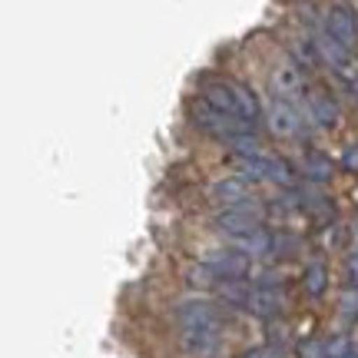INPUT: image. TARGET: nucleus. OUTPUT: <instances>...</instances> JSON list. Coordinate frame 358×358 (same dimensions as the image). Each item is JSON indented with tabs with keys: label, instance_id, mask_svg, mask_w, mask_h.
Returning <instances> with one entry per match:
<instances>
[{
	"label": "nucleus",
	"instance_id": "1",
	"mask_svg": "<svg viewBox=\"0 0 358 358\" xmlns=\"http://www.w3.org/2000/svg\"><path fill=\"white\" fill-rule=\"evenodd\" d=\"M203 103H209L219 113H229L236 120L245 123H256L259 116V100L243 87V83H232V80H206L203 83Z\"/></svg>",
	"mask_w": 358,
	"mask_h": 358
},
{
	"label": "nucleus",
	"instance_id": "2",
	"mask_svg": "<svg viewBox=\"0 0 358 358\" xmlns=\"http://www.w3.org/2000/svg\"><path fill=\"white\" fill-rule=\"evenodd\" d=\"M192 123L199 129H206V133H213V136H219V140H236V136H245V133H256L252 129V123H245V120H236V116L229 113H219V110H213L209 103L196 100L192 103Z\"/></svg>",
	"mask_w": 358,
	"mask_h": 358
},
{
	"label": "nucleus",
	"instance_id": "3",
	"mask_svg": "<svg viewBox=\"0 0 358 358\" xmlns=\"http://www.w3.org/2000/svg\"><path fill=\"white\" fill-rule=\"evenodd\" d=\"M259 222H262V209H259V203L252 196L243 199V203H236V206H226V209L216 216V226L226 232V236H232V239L259 229Z\"/></svg>",
	"mask_w": 358,
	"mask_h": 358
},
{
	"label": "nucleus",
	"instance_id": "4",
	"mask_svg": "<svg viewBox=\"0 0 358 358\" xmlns=\"http://www.w3.org/2000/svg\"><path fill=\"white\" fill-rule=\"evenodd\" d=\"M239 169H243V176L252 182V179H268V182H279V186H289V182H295V173L289 163H282V159H275V156H243L239 159Z\"/></svg>",
	"mask_w": 358,
	"mask_h": 358
},
{
	"label": "nucleus",
	"instance_id": "5",
	"mask_svg": "<svg viewBox=\"0 0 358 358\" xmlns=\"http://www.w3.org/2000/svg\"><path fill=\"white\" fill-rule=\"evenodd\" d=\"M325 34H329L335 43H342L345 50H355V43H358V17H355V10H352L348 3H332L329 13H325Z\"/></svg>",
	"mask_w": 358,
	"mask_h": 358
},
{
	"label": "nucleus",
	"instance_id": "6",
	"mask_svg": "<svg viewBox=\"0 0 358 358\" xmlns=\"http://www.w3.org/2000/svg\"><path fill=\"white\" fill-rule=\"evenodd\" d=\"M176 319L182 325V332H192V329H219L222 312L213 302H206V299H186V302L176 306Z\"/></svg>",
	"mask_w": 358,
	"mask_h": 358
},
{
	"label": "nucleus",
	"instance_id": "7",
	"mask_svg": "<svg viewBox=\"0 0 358 358\" xmlns=\"http://www.w3.org/2000/svg\"><path fill=\"white\" fill-rule=\"evenodd\" d=\"M203 266L209 268L219 282L222 279H245V272H249V256L239 252V249H216V252L203 256Z\"/></svg>",
	"mask_w": 358,
	"mask_h": 358
},
{
	"label": "nucleus",
	"instance_id": "8",
	"mask_svg": "<svg viewBox=\"0 0 358 358\" xmlns=\"http://www.w3.org/2000/svg\"><path fill=\"white\" fill-rule=\"evenodd\" d=\"M266 127L272 136H282V140H289V136H299V129H302V116L295 110L292 103L285 100H272L266 110Z\"/></svg>",
	"mask_w": 358,
	"mask_h": 358
},
{
	"label": "nucleus",
	"instance_id": "9",
	"mask_svg": "<svg viewBox=\"0 0 358 358\" xmlns=\"http://www.w3.org/2000/svg\"><path fill=\"white\" fill-rule=\"evenodd\" d=\"M285 306V299H282L279 289H268V285H252V292H249V302L245 308L259 315V319H275Z\"/></svg>",
	"mask_w": 358,
	"mask_h": 358
},
{
	"label": "nucleus",
	"instance_id": "10",
	"mask_svg": "<svg viewBox=\"0 0 358 358\" xmlns=\"http://www.w3.org/2000/svg\"><path fill=\"white\" fill-rule=\"evenodd\" d=\"M209 196H213L216 203H222V206L243 203V199H249V179H245V176L216 179V182H213V189H209Z\"/></svg>",
	"mask_w": 358,
	"mask_h": 358
},
{
	"label": "nucleus",
	"instance_id": "11",
	"mask_svg": "<svg viewBox=\"0 0 358 358\" xmlns=\"http://www.w3.org/2000/svg\"><path fill=\"white\" fill-rule=\"evenodd\" d=\"M272 90L279 93V96H299L302 90H306V77H302V70L299 66H292V64H285V66H279L275 73H272Z\"/></svg>",
	"mask_w": 358,
	"mask_h": 358
},
{
	"label": "nucleus",
	"instance_id": "12",
	"mask_svg": "<svg viewBox=\"0 0 358 358\" xmlns=\"http://www.w3.org/2000/svg\"><path fill=\"white\" fill-rule=\"evenodd\" d=\"M232 249H239V252H245V256L252 259V256H268L272 252V232H266L262 226L252 232H245V236H236L232 239Z\"/></svg>",
	"mask_w": 358,
	"mask_h": 358
},
{
	"label": "nucleus",
	"instance_id": "13",
	"mask_svg": "<svg viewBox=\"0 0 358 358\" xmlns=\"http://www.w3.org/2000/svg\"><path fill=\"white\" fill-rule=\"evenodd\" d=\"M182 348L192 355H209L219 348V329H192L182 332Z\"/></svg>",
	"mask_w": 358,
	"mask_h": 358
},
{
	"label": "nucleus",
	"instance_id": "14",
	"mask_svg": "<svg viewBox=\"0 0 358 358\" xmlns=\"http://www.w3.org/2000/svg\"><path fill=\"white\" fill-rule=\"evenodd\" d=\"M308 116L319 123V127H332L338 120V103L329 96V93H312L308 96Z\"/></svg>",
	"mask_w": 358,
	"mask_h": 358
},
{
	"label": "nucleus",
	"instance_id": "15",
	"mask_svg": "<svg viewBox=\"0 0 358 358\" xmlns=\"http://www.w3.org/2000/svg\"><path fill=\"white\" fill-rule=\"evenodd\" d=\"M325 282H329L325 266H322V262H312V266L306 268V292L308 295H322L325 292Z\"/></svg>",
	"mask_w": 358,
	"mask_h": 358
},
{
	"label": "nucleus",
	"instance_id": "16",
	"mask_svg": "<svg viewBox=\"0 0 358 358\" xmlns=\"http://www.w3.org/2000/svg\"><path fill=\"white\" fill-rule=\"evenodd\" d=\"M308 176L312 179H329L332 166H329V159H322V156H308Z\"/></svg>",
	"mask_w": 358,
	"mask_h": 358
},
{
	"label": "nucleus",
	"instance_id": "17",
	"mask_svg": "<svg viewBox=\"0 0 358 358\" xmlns=\"http://www.w3.org/2000/svg\"><path fill=\"white\" fill-rule=\"evenodd\" d=\"M342 166H345V169H358V146L345 150V156H342Z\"/></svg>",
	"mask_w": 358,
	"mask_h": 358
},
{
	"label": "nucleus",
	"instance_id": "18",
	"mask_svg": "<svg viewBox=\"0 0 358 358\" xmlns=\"http://www.w3.org/2000/svg\"><path fill=\"white\" fill-rule=\"evenodd\" d=\"M348 275H352V282L358 285V249L352 252V259H348Z\"/></svg>",
	"mask_w": 358,
	"mask_h": 358
},
{
	"label": "nucleus",
	"instance_id": "19",
	"mask_svg": "<svg viewBox=\"0 0 358 358\" xmlns=\"http://www.w3.org/2000/svg\"><path fill=\"white\" fill-rule=\"evenodd\" d=\"M243 358H272V352H268V348H252V352H245Z\"/></svg>",
	"mask_w": 358,
	"mask_h": 358
},
{
	"label": "nucleus",
	"instance_id": "20",
	"mask_svg": "<svg viewBox=\"0 0 358 358\" xmlns=\"http://www.w3.org/2000/svg\"><path fill=\"white\" fill-rule=\"evenodd\" d=\"M342 358H358V345H348V352Z\"/></svg>",
	"mask_w": 358,
	"mask_h": 358
}]
</instances>
